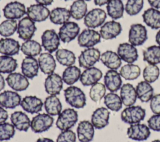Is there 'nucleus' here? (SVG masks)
<instances>
[{
	"instance_id": "obj_61",
	"label": "nucleus",
	"mask_w": 160,
	"mask_h": 142,
	"mask_svg": "<svg viewBox=\"0 0 160 142\" xmlns=\"http://www.w3.org/2000/svg\"><path fill=\"white\" fill-rule=\"evenodd\" d=\"M64 1H69V0H64Z\"/></svg>"
},
{
	"instance_id": "obj_22",
	"label": "nucleus",
	"mask_w": 160,
	"mask_h": 142,
	"mask_svg": "<svg viewBox=\"0 0 160 142\" xmlns=\"http://www.w3.org/2000/svg\"><path fill=\"white\" fill-rule=\"evenodd\" d=\"M22 108L26 112L31 114L38 113L42 108L44 103L41 98L36 96H26L21 102L20 103Z\"/></svg>"
},
{
	"instance_id": "obj_31",
	"label": "nucleus",
	"mask_w": 160,
	"mask_h": 142,
	"mask_svg": "<svg viewBox=\"0 0 160 142\" xmlns=\"http://www.w3.org/2000/svg\"><path fill=\"white\" fill-rule=\"evenodd\" d=\"M100 60L101 62L110 70L118 69L121 64L122 61L117 53L112 50H106L101 55Z\"/></svg>"
},
{
	"instance_id": "obj_35",
	"label": "nucleus",
	"mask_w": 160,
	"mask_h": 142,
	"mask_svg": "<svg viewBox=\"0 0 160 142\" xmlns=\"http://www.w3.org/2000/svg\"><path fill=\"white\" fill-rule=\"evenodd\" d=\"M107 13L114 20L122 17L124 6L121 0H110L106 6Z\"/></svg>"
},
{
	"instance_id": "obj_10",
	"label": "nucleus",
	"mask_w": 160,
	"mask_h": 142,
	"mask_svg": "<svg viewBox=\"0 0 160 142\" xmlns=\"http://www.w3.org/2000/svg\"><path fill=\"white\" fill-rule=\"evenodd\" d=\"M41 42L42 47L48 52L51 54L58 49L60 38L54 29H48L41 36Z\"/></svg>"
},
{
	"instance_id": "obj_19",
	"label": "nucleus",
	"mask_w": 160,
	"mask_h": 142,
	"mask_svg": "<svg viewBox=\"0 0 160 142\" xmlns=\"http://www.w3.org/2000/svg\"><path fill=\"white\" fill-rule=\"evenodd\" d=\"M26 14L34 22H42L49 17L50 11L45 6L39 4H32L27 8Z\"/></svg>"
},
{
	"instance_id": "obj_5",
	"label": "nucleus",
	"mask_w": 160,
	"mask_h": 142,
	"mask_svg": "<svg viewBox=\"0 0 160 142\" xmlns=\"http://www.w3.org/2000/svg\"><path fill=\"white\" fill-rule=\"evenodd\" d=\"M54 118L48 113H38L31 121V128L36 133L48 131L53 125Z\"/></svg>"
},
{
	"instance_id": "obj_25",
	"label": "nucleus",
	"mask_w": 160,
	"mask_h": 142,
	"mask_svg": "<svg viewBox=\"0 0 160 142\" xmlns=\"http://www.w3.org/2000/svg\"><path fill=\"white\" fill-rule=\"evenodd\" d=\"M39 67L38 61L33 57L26 56L21 63L22 73L28 78L32 79L38 74Z\"/></svg>"
},
{
	"instance_id": "obj_24",
	"label": "nucleus",
	"mask_w": 160,
	"mask_h": 142,
	"mask_svg": "<svg viewBox=\"0 0 160 142\" xmlns=\"http://www.w3.org/2000/svg\"><path fill=\"white\" fill-rule=\"evenodd\" d=\"M106 88L111 92H116L122 86L121 76L116 70H109L104 77Z\"/></svg>"
},
{
	"instance_id": "obj_45",
	"label": "nucleus",
	"mask_w": 160,
	"mask_h": 142,
	"mask_svg": "<svg viewBox=\"0 0 160 142\" xmlns=\"http://www.w3.org/2000/svg\"><path fill=\"white\" fill-rule=\"evenodd\" d=\"M160 70L157 65L149 64L146 65L142 72L143 78L144 81L151 83L156 81L159 76Z\"/></svg>"
},
{
	"instance_id": "obj_41",
	"label": "nucleus",
	"mask_w": 160,
	"mask_h": 142,
	"mask_svg": "<svg viewBox=\"0 0 160 142\" xmlns=\"http://www.w3.org/2000/svg\"><path fill=\"white\" fill-rule=\"evenodd\" d=\"M121 77L127 80H134L141 75L140 67L133 64H128L123 65L119 71Z\"/></svg>"
},
{
	"instance_id": "obj_7",
	"label": "nucleus",
	"mask_w": 160,
	"mask_h": 142,
	"mask_svg": "<svg viewBox=\"0 0 160 142\" xmlns=\"http://www.w3.org/2000/svg\"><path fill=\"white\" fill-rule=\"evenodd\" d=\"M107 17L106 12L102 9L94 8L89 11L84 17V24L89 29L101 26Z\"/></svg>"
},
{
	"instance_id": "obj_20",
	"label": "nucleus",
	"mask_w": 160,
	"mask_h": 142,
	"mask_svg": "<svg viewBox=\"0 0 160 142\" xmlns=\"http://www.w3.org/2000/svg\"><path fill=\"white\" fill-rule=\"evenodd\" d=\"M102 77V71L97 67L86 69L81 74L80 82L84 86H92L98 83Z\"/></svg>"
},
{
	"instance_id": "obj_37",
	"label": "nucleus",
	"mask_w": 160,
	"mask_h": 142,
	"mask_svg": "<svg viewBox=\"0 0 160 142\" xmlns=\"http://www.w3.org/2000/svg\"><path fill=\"white\" fill-rule=\"evenodd\" d=\"M57 61L63 66H71L76 62L75 54L71 50L66 49H58L55 54Z\"/></svg>"
},
{
	"instance_id": "obj_57",
	"label": "nucleus",
	"mask_w": 160,
	"mask_h": 142,
	"mask_svg": "<svg viewBox=\"0 0 160 142\" xmlns=\"http://www.w3.org/2000/svg\"><path fill=\"white\" fill-rule=\"evenodd\" d=\"M36 142H54L52 140L50 139V138H38Z\"/></svg>"
},
{
	"instance_id": "obj_1",
	"label": "nucleus",
	"mask_w": 160,
	"mask_h": 142,
	"mask_svg": "<svg viewBox=\"0 0 160 142\" xmlns=\"http://www.w3.org/2000/svg\"><path fill=\"white\" fill-rule=\"evenodd\" d=\"M65 100L75 108H84L86 105V97L84 92L79 87L70 86L64 90Z\"/></svg>"
},
{
	"instance_id": "obj_40",
	"label": "nucleus",
	"mask_w": 160,
	"mask_h": 142,
	"mask_svg": "<svg viewBox=\"0 0 160 142\" xmlns=\"http://www.w3.org/2000/svg\"><path fill=\"white\" fill-rule=\"evenodd\" d=\"M81 72L79 68L76 66L71 65L67 67L62 72V78L63 82L68 85L75 83L81 77Z\"/></svg>"
},
{
	"instance_id": "obj_17",
	"label": "nucleus",
	"mask_w": 160,
	"mask_h": 142,
	"mask_svg": "<svg viewBox=\"0 0 160 142\" xmlns=\"http://www.w3.org/2000/svg\"><path fill=\"white\" fill-rule=\"evenodd\" d=\"M122 31V27L119 22L114 20L104 23L100 29L99 34L104 40H111L118 37Z\"/></svg>"
},
{
	"instance_id": "obj_34",
	"label": "nucleus",
	"mask_w": 160,
	"mask_h": 142,
	"mask_svg": "<svg viewBox=\"0 0 160 142\" xmlns=\"http://www.w3.org/2000/svg\"><path fill=\"white\" fill-rule=\"evenodd\" d=\"M44 106L46 111L51 116H57L62 111V104L56 95H49L46 98Z\"/></svg>"
},
{
	"instance_id": "obj_29",
	"label": "nucleus",
	"mask_w": 160,
	"mask_h": 142,
	"mask_svg": "<svg viewBox=\"0 0 160 142\" xmlns=\"http://www.w3.org/2000/svg\"><path fill=\"white\" fill-rule=\"evenodd\" d=\"M120 97L126 107L133 105L138 98L136 88L131 83L123 84L120 88Z\"/></svg>"
},
{
	"instance_id": "obj_13",
	"label": "nucleus",
	"mask_w": 160,
	"mask_h": 142,
	"mask_svg": "<svg viewBox=\"0 0 160 142\" xmlns=\"http://www.w3.org/2000/svg\"><path fill=\"white\" fill-rule=\"evenodd\" d=\"M4 16L8 19H21L26 13L24 4L18 1H12L8 3L3 8Z\"/></svg>"
},
{
	"instance_id": "obj_36",
	"label": "nucleus",
	"mask_w": 160,
	"mask_h": 142,
	"mask_svg": "<svg viewBox=\"0 0 160 142\" xmlns=\"http://www.w3.org/2000/svg\"><path fill=\"white\" fill-rule=\"evenodd\" d=\"M21 52L26 56L36 57L41 54L42 47L41 44L34 40H25L21 46Z\"/></svg>"
},
{
	"instance_id": "obj_9",
	"label": "nucleus",
	"mask_w": 160,
	"mask_h": 142,
	"mask_svg": "<svg viewBox=\"0 0 160 142\" xmlns=\"http://www.w3.org/2000/svg\"><path fill=\"white\" fill-rule=\"evenodd\" d=\"M36 31L35 22L29 17H24L21 18L18 24L17 33L20 39L24 40H30Z\"/></svg>"
},
{
	"instance_id": "obj_49",
	"label": "nucleus",
	"mask_w": 160,
	"mask_h": 142,
	"mask_svg": "<svg viewBox=\"0 0 160 142\" xmlns=\"http://www.w3.org/2000/svg\"><path fill=\"white\" fill-rule=\"evenodd\" d=\"M76 135L75 133L71 130H68L62 131L58 135L56 142H76Z\"/></svg>"
},
{
	"instance_id": "obj_54",
	"label": "nucleus",
	"mask_w": 160,
	"mask_h": 142,
	"mask_svg": "<svg viewBox=\"0 0 160 142\" xmlns=\"http://www.w3.org/2000/svg\"><path fill=\"white\" fill-rule=\"evenodd\" d=\"M35 1L38 4H39L45 6L51 5L53 2V0H35Z\"/></svg>"
},
{
	"instance_id": "obj_46",
	"label": "nucleus",
	"mask_w": 160,
	"mask_h": 142,
	"mask_svg": "<svg viewBox=\"0 0 160 142\" xmlns=\"http://www.w3.org/2000/svg\"><path fill=\"white\" fill-rule=\"evenodd\" d=\"M106 88L104 84L98 82L92 85L89 90V97L94 102H100L106 95Z\"/></svg>"
},
{
	"instance_id": "obj_8",
	"label": "nucleus",
	"mask_w": 160,
	"mask_h": 142,
	"mask_svg": "<svg viewBox=\"0 0 160 142\" xmlns=\"http://www.w3.org/2000/svg\"><path fill=\"white\" fill-rule=\"evenodd\" d=\"M101 35L98 31L92 29H86L78 35V43L82 47H93L101 42Z\"/></svg>"
},
{
	"instance_id": "obj_18",
	"label": "nucleus",
	"mask_w": 160,
	"mask_h": 142,
	"mask_svg": "<svg viewBox=\"0 0 160 142\" xmlns=\"http://www.w3.org/2000/svg\"><path fill=\"white\" fill-rule=\"evenodd\" d=\"M109 116L110 112L107 108L99 107L93 111L91 122L95 128L102 129L109 124Z\"/></svg>"
},
{
	"instance_id": "obj_6",
	"label": "nucleus",
	"mask_w": 160,
	"mask_h": 142,
	"mask_svg": "<svg viewBox=\"0 0 160 142\" xmlns=\"http://www.w3.org/2000/svg\"><path fill=\"white\" fill-rule=\"evenodd\" d=\"M101 55L99 49L94 47L87 48L82 50L78 57L79 65L84 69L93 67L100 60Z\"/></svg>"
},
{
	"instance_id": "obj_30",
	"label": "nucleus",
	"mask_w": 160,
	"mask_h": 142,
	"mask_svg": "<svg viewBox=\"0 0 160 142\" xmlns=\"http://www.w3.org/2000/svg\"><path fill=\"white\" fill-rule=\"evenodd\" d=\"M144 22L152 29H160V11L150 7L147 9L142 14Z\"/></svg>"
},
{
	"instance_id": "obj_26",
	"label": "nucleus",
	"mask_w": 160,
	"mask_h": 142,
	"mask_svg": "<svg viewBox=\"0 0 160 142\" xmlns=\"http://www.w3.org/2000/svg\"><path fill=\"white\" fill-rule=\"evenodd\" d=\"M10 119L12 125L19 131H27L31 127L29 118L21 111H16L11 113Z\"/></svg>"
},
{
	"instance_id": "obj_39",
	"label": "nucleus",
	"mask_w": 160,
	"mask_h": 142,
	"mask_svg": "<svg viewBox=\"0 0 160 142\" xmlns=\"http://www.w3.org/2000/svg\"><path fill=\"white\" fill-rule=\"evenodd\" d=\"M143 60L149 64L157 65L160 64V46L151 45L142 52Z\"/></svg>"
},
{
	"instance_id": "obj_12",
	"label": "nucleus",
	"mask_w": 160,
	"mask_h": 142,
	"mask_svg": "<svg viewBox=\"0 0 160 142\" xmlns=\"http://www.w3.org/2000/svg\"><path fill=\"white\" fill-rule=\"evenodd\" d=\"M127 135L129 138L141 141L146 140L150 136L151 131L148 126L139 123L131 125L127 130Z\"/></svg>"
},
{
	"instance_id": "obj_21",
	"label": "nucleus",
	"mask_w": 160,
	"mask_h": 142,
	"mask_svg": "<svg viewBox=\"0 0 160 142\" xmlns=\"http://www.w3.org/2000/svg\"><path fill=\"white\" fill-rule=\"evenodd\" d=\"M21 96L14 91L5 90L0 93V106L4 108L13 109L20 105Z\"/></svg>"
},
{
	"instance_id": "obj_43",
	"label": "nucleus",
	"mask_w": 160,
	"mask_h": 142,
	"mask_svg": "<svg viewBox=\"0 0 160 142\" xmlns=\"http://www.w3.org/2000/svg\"><path fill=\"white\" fill-rule=\"evenodd\" d=\"M18 67L17 60L11 56L0 55V73H11Z\"/></svg>"
},
{
	"instance_id": "obj_15",
	"label": "nucleus",
	"mask_w": 160,
	"mask_h": 142,
	"mask_svg": "<svg viewBox=\"0 0 160 142\" xmlns=\"http://www.w3.org/2000/svg\"><path fill=\"white\" fill-rule=\"evenodd\" d=\"M6 80L8 86L16 92L26 90L29 85L28 78L22 73L18 72L9 73L6 77Z\"/></svg>"
},
{
	"instance_id": "obj_52",
	"label": "nucleus",
	"mask_w": 160,
	"mask_h": 142,
	"mask_svg": "<svg viewBox=\"0 0 160 142\" xmlns=\"http://www.w3.org/2000/svg\"><path fill=\"white\" fill-rule=\"evenodd\" d=\"M8 118V113L4 108L0 106V123L6 122Z\"/></svg>"
},
{
	"instance_id": "obj_33",
	"label": "nucleus",
	"mask_w": 160,
	"mask_h": 142,
	"mask_svg": "<svg viewBox=\"0 0 160 142\" xmlns=\"http://www.w3.org/2000/svg\"><path fill=\"white\" fill-rule=\"evenodd\" d=\"M136 91L138 98L143 103L150 101L154 94V89L151 85L144 80L138 83L136 87Z\"/></svg>"
},
{
	"instance_id": "obj_58",
	"label": "nucleus",
	"mask_w": 160,
	"mask_h": 142,
	"mask_svg": "<svg viewBox=\"0 0 160 142\" xmlns=\"http://www.w3.org/2000/svg\"><path fill=\"white\" fill-rule=\"evenodd\" d=\"M155 40H156V43L158 44V45L160 46V29L156 33V35L155 37Z\"/></svg>"
},
{
	"instance_id": "obj_38",
	"label": "nucleus",
	"mask_w": 160,
	"mask_h": 142,
	"mask_svg": "<svg viewBox=\"0 0 160 142\" xmlns=\"http://www.w3.org/2000/svg\"><path fill=\"white\" fill-rule=\"evenodd\" d=\"M71 16L76 19L80 20L84 18L87 14L88 6L84 0H76L70 6Z\"/></svg>"
},
{
	"instance_id": "obj_55",
	"label": "nucleus",
	"mask_w": 160,
	"mask_h": 142,
	"mask_svg": "<svg viewBox=\"0 0 160 142\" xmlns=\"http://www.w3.org/2000/svg\"><path fill=\"white\" fill-rule=\"evenodd\" d=\"M110 0H94V2L96 5L102 6L104 4H107Z\"/></svg>"
},
{
	"instance_id": "obj_3",
	"label": "nucleus",
	"mask_w": 160,
	"mask_h": 142,
	"mask_svg": "<svg viewBox=\"0 0 160 142\" xmlns=\"http://www.w3.org/2000/svg\"><path fill=\"white\" fill-rule=\"evenodd\" d=\"M146 116V110L141 106H129L125 108L121 113V120L128 124L139 123Z\"/></svg>"
},
{
	"instance_id": "obj_16",
	"label": "nucleus",
	"mask_w": 160,
	"mask_h": 142,
	"mask_svg": "<svg viewBox=\"0 0 160 142\" xmlns=\"http://www.w3.org/2000/svg\"><path fill=\"white\" fill-rule=\"evenodd\" d=\"M63 82L62 78L59 75L56 73L48 75L44 81L46 93L49 95H59L62 89Z\"/></svg>"
},
{
	"instance_id": "obj_28",
	"label": "nucleus",
	"mask_w": 160,
	"mask_h": 142,
	"mask_svg": "<svg viewBox=\"0 0 160 142\" xmlns=\"http://www.w3.org/2000/svg\"><path fill=\"white\" fill-rule=\"evenodd\" d=\"M21 47L18 40L9 37L0 39V54L12 56L18 54Z\"/></svg>"
},
{
	"instance_id": "obj_27",
	"label": "nucleus",
	"mask_w": 160,
	"mask_h": 142,
	"mask_svg": "<svg viewBox=\"0 0 160 142\" xmlns=\"http://www.w3.org/2000/svg\"><path fill=\"white\" fill-rule=\"evenodd\" d=\"M38 64L41 71L46 75H50L54 73L56 64L54 57L49 52H44L39 55Z\"/></svg>"
},
{
	"instance_id": "obj_14",
	"label": "nucleus",
	"mask_w": 160,
	"mask_h": 142,
	"mask_svg": "<svg viewBox=\"0 0 160 142\" xmlns=\"http://www.w3.org/2000/svg\"><path fill=\"white\" fill-rule=\"evenodd\" d=\"M117 54L121 60L128 64H133L138 59V50L130 43L124 42L118 45Z\"/></svg>"
},
{
	"instance_id": "obj_56",
	"label": "nucleus",
	"mask_w": 160,
	"mask_h": 142,
	"mask_svg": "<svg viewBox=\"0 0 160 142\" xmlns=\"http://www.w3.org/2000/svg\"><path fill=\"white\" fill-rule=\"evenodd\" d=\"M5 87V80L3 76L0 73V92Z\"/></svg>"
},
{
	"instance_id": "obj_2",
	"label": "nucleus",
	"mask_w": 160,
	"mask_h": 142,
	"mask_svg": "<svg viewBox=\"0 0 160 142\" xmlns=\"http://www.w3.org/2000/svg\"><path fill=\"white\" fill-rule=\"evenodd\" d=\"M78 114L73 108H68L62 110L59 115L56 122V127L61 130H70L78 122Z\"/></svg>"
},
{
	"instance_id": "obj_60",
	"label": "nucleus",
	"mask_w": 160,
	"mask_h": 142,
	"mask_svg": "<svg viewBox=\"0 0 160 142\" xmlns=\"http://www.w3.org/2000/svg\"><path fill=\"white\" fill-rule=\"evenodd\" d=\"M84 1H90V0H84Z\"/></svg>"
},
{
	"instance_id": "obj_4",
	"label": "nucleus",
	"mask_w": 160,
	"mask_h": 142,
	"mask_svg": "<svg viewBox=\"0 0 160 142\" xmlns=\"http://www.w3.org/2000/svg\"><path fill=\"white\" fill-rule=\"evenodd\" d=\"M148 39L146 27L141 24H133L130 26L128 34L129 43L134 46L142 45Z\"/></svg>"
},
{
	"instance_id": "obj_47",
	"label": "nucleus",
	"mask_w": 160,
	"mask_h": 142,
	"mask_svg": "<svg viewBox=\"0 0 160 142\" xmlns=\"http://www.w3.org/2000/svg\"><path fill=\"white\" fill-rule=\"evenodd\" d=\"M144 6V0H128L124 10L129 16H135L139 14Z\"/></svg>"
},
{
	"instance_id": "obj_23",
	"label": "nucleus",
	"mask_w": 160,
	"mask_h": 142,
	"mask_svg": "<svg viewBox=\"0 0 160 142\" xmlns=\"http://www.w3.org/2000/svg\"><path fill=\"white\" fill-rule=\"evenodd\" d=\"M76 131L80 142H91L93 140L94 127L89 121H81L78 125Z\"/></svg>"
},
{
	"instance_id": "obj_51",
	"label": "nucleus",
	"mask_w": 160,
	"mask_h": 142,
	"mask_svg": "<svg viewBox=\"0 0 160 142\" xmlns=\"http://www.w3.org/2000/svg\"><path fill=\"white\" fill-rule=\"evenodd\" d=\"M150 108L154 114H160V93L153 95L150 100Z\"/></svg>"
},
{
	"instance_id": "obj_11",
	"label": "nucleus",
	"mask_w": 160,
	"mask_h": 142,
	"mask_svg": "<svg viewBox=\"0 0 160 142\" xmlns=\"http://www.w3.org/2000/svg\"><path fill=\"white\" fill-rule=\"evenodd\" d=\"M79 31L80 27L77 23L68 21L59 28L58 35L62 42L69 43L79 35Z\"/></svg>"
},
{
	"instance_id": "obj_32",
	"label": "nucleus",
	"mask_w": 160,
	"mask_h": 142,
	"mask_svg": "<svg viewBox=\"0 0 160 142\" xmlns=\"http://www.w3.org/2000/svg\"><path fill=\"white\" fill-rule=\"evenodd\" d=\"M69 10L65 7H56L49 14V19L52 23L56 25H62L69 21L71 17Z\"/></svg>"
},
{
	"instance_id": "obj_44",
	"label": "nucleus",
	"mask_w": 160,
	"mask_h": 142,
	"mask_svg": "<svg viewBox=\"0 0 160 142\" xmlns=\"http://www.w3.org/2000/svg\"><path fill=\"white\" fill-rule=\"evenodd\" d=\"M17 29L18 23L16 20L7 19L0 24V35L4 37H8L13 35Z\"/></svg>"
},
{
	"instance_id": "obj_48",
	"label": "nucleus",
	"mask_w": 160,
	"mask_h": 142,
	"mask_svg": "<svg viewBox=\"0 0 160 142\" xmlns=\"http://www.w3.org/2000/svg\"><path fill=\"white\" fill-rule=\"evenodd\" d=\"M15 134V128L12 123L4 122L0 123V141L11 139Z\"/></svg>"
},
{
	"instance_id": "obj_42",
	"label": "nucleus",
	"mask_w": 160,
	"mask_h": 142,
	"mask_svg": "<svg viewBox=\"0 0 160 142\" xmlns=\"http://www.w3.org/2000/svg\"><path fill=\"white\" fill-rule=\"evenodd\" d=\"M104 103L108 110L112 111H119L122 106L121 97L114 92H110L104 97Z\"/></svg>"
},
{
	"instance_id": "obj_59",
	"label": "nucleus",
	"mask_w": 160,
	"mask_h": 142,
	"mask_svg": "<svg viewBox=\"0 0 160 142\" xmlns=\"http://www.w3.org/2000/svg\"><path fill=\"white\" fill-rule=\"evenodd\" d=\"M152 142H160V140H153Z\"/></svg>"
},
{
	"instance_id": "obj_53",
	"label": "nucleus",
	"mask_w": 160,
	"mask_h": 142,
	"mask_svg": "<svg viewBox=\"0 0 160 142\" xmlns=\"http://www.w3.org/2000/svg\"><path fill=\"white\" fill-rule=\"evenodd\" d=\"M150 6L155 9H160V0H148Z\"/></svg>"
},
{
	"instance_id": "obj_50",
	"label": "nucleus",
	"mask_w": 160,
	"mask_h": 142,
	"mask_svg": "<svg viewBox=\"0 0 160 142\" xmlns=\"http://www.w3.org/2000/svg\"><path fill=\"white\" fill-rule=\"evenodd\" d=\"M148 125L149 129L160 131V114H154L148 120Z\"/></svg>"
}]
</instances>
